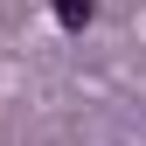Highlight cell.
Returning a JSON list of instances; mask_svg holds the SVG:
<instances>
[{"label":"cell","mask_w":146,"mask_h":146,"mask_svg":"<svg viewBox=\"0 0 146 146\" xmlns=\"http://www.w3.org/2000/svg\"><path fill=\"white\" fill-rule=\"evenodd\" d=\"M90 14H98V0H56V21L63 28H90Z\"/></svg>","instance_id":"obj_1"}]
</instances>
